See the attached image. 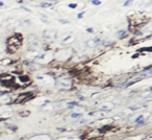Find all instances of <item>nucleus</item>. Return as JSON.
Returning <instances> with one entry per match:
<instances>
[{"label": "nucleus", "instance_id": "14", "mask_svg": "<svg viewBox=\"0 0 152 140\" xmlns=\"http://www.w3.org/2000/svg\"><path fill=\"white\" fill-rule=\"evenodd\" d=\"M92 4H94V5H100L101 4V1L100 0H88Z\"/></svg>", "mask_w": 152, "mask_h": 140}, {"label": "nucleus", "instance_id": "12", "mask_svg": "<svg viewBox=\"0 0 152 140\" xmlns=\"http://www.w3.org/2000/svg\"><path fill=\"white\" fill-rule=\"evenodd\" d=\"M56 140H80L77 137H62V138H58Z\"/></svg>", "mask_w": 152, "mask_h": 140}, {"label": "nucleus", "instance_id": "9", "mask_svg": "<svg viewBox=\"0 0 152 140\" xmlns=\"http://www.w3.org/2000/svg\"><path fill=\"white\" fill-rule=\"evenodd\" d=\"M82 112H73L71 113V115H70V118L71 119H80L81 116H82Z\"/></svg>", "mask_w": 152, "mask_h": 140}, {"label": "nucleus", "instance_id": "7", "mask_svg": "<svg viewBox=\"0 0 152 140\" xmlns=\"http://www.w3.org/2000/svg\"><path fill=\"white\" fill-rule=\"evenodd\" d=\"M55 31L53 30H46L44 31V38H45L46 40H52L53 38L55 37Z\"/></svg>", "mask_w": 152, "mask_h": 140}, {"label": "nucleus", "instance_id": "6", "mask_svg": "<svg viewBox=\"0 0 152 140\" xmlns=\"http://www.w3.org/2000/svg\"><path fill=\"white\" fill-rule=\"evenodd\" d=\"M28 140H51V137L49 135H46V134H41V135H36V136L31 137Z\"/></svg>", "mask_w": 152, "mask_h": 140}, {"label": "nucleus", "instance_id": "2", "mask_svg": "<svg viewBox=\"0 0 152 140\" xmlns=\"http://www.w3.org/2000/svg\"><path fill=\"white\" fill-rule=\"evenodd\" d=\"M36 80L40 83L42 85H46V86H49V85H52L54 83V79L52 78L51 75H48V74H39L36 76Z\"/></svg>", "mask_w": 152, "mask_h": 140}, {"label": "nucleus", "instance_id": "11", "mask_svg": "<svg viewBox=\"0 0 152 140\" xmlns=\"http://www.w3.org/2000/svg\"><path fill=\"white\" fill-rule=\"evenodd\" d=\"M41 6L42 8H51L53 6V2H43L41 3Z\"/></svg>", "mask_w": 152, "mask_h": 140}, {"label": "nucleus", "instance_id": "20", "mask_svg": "<svg viewBox=\"0 0 152 140\" xmlns=\"http://www.w3.org/2000/svg\"><path fill=\"white\" fill-rule=\"evenodd\" d=\"M86 30L88 31V33H92V31H93V29H92V28H88Z\"/></svg>", "mask_w": 152, "mask_h": 140}, {"label": "nucleus", "instance_id": "4", "mask_svg": "<svg viewBox=\"0 0 152 140\" xmlns=\"http://www.w3.org/2000/svg\"><path fill=\"white\" fill-rule=\"evenodd\" d=\"M114 108H115V104L110 103V101H107V103H104V104H102L100 106V111H104V112L110 111V110L114 109Z\"/></svg>", "mask_w": 152, "mask_h": 140}, {"label": "nucleus", "instance_id": "15", "mask_svg": "<svg viewBox=\"0 0 152 140\" xmlns=\"http://www.w3.org/2000/svg\"><path fill=\"white\" fill-rule=\"evenodd\" d=\"M132 1H134V0H126V1L124 2V4H123V6H128L129 4H131Z\"/></svg>", "mask_w": 152, "mask_h": 140}, {"label": "nucleus", "instance_id": "10", "mask_svg": "<svg viewBox=\"0 0 152 140\" xmlns=\"http://www.w3.org/2000/svg\"><path fill=\"white\" fill-rule=\"evenodd\" d=\"M126 34H127V33H126V30L125 29H120V30H118L117 31V36L119 37V38H123V37H125L126 36Z\"/></svg>", "mask_w": 152, "mask_h": 140}, {"label": "nucleus", "instance_id": "21", "mask_svg": "<svg viewBox=\"0 0 152 140\" xmlns=\"http://www.w3.org/2000/svg\"><path fill=\"white\" fill-rule=\"evenodd\" d=\"M2 5H3V3H2L1 1H0V6H2Z\"/></svg>", "mask_w": 152, "mask_h": 140}, {"label": "nucleus", "instance_id": "17", "mask_svg": "<svg viewBox=\"0 0 152 140\" xmlns=\"http://www.w3.org/2000/svg\"><path fill=\"white\" fill-rule=\"evenodd\" d=\"M84 14H86V12H81V13H79V14L77 15V18H78V19H81L82 17H84Z\"/></svg>", "mask_w": 152, "mask_h": 140}, {"label": "nucleus", "instance_id": "13", "mask_svg": "<svg viewBox=\"0 0 152 140\" xmlns=\"http://www.w3.org/2000/svg\"><path fill=\"white\" fill-rule=\"evenodd\" d=\"M19 115L22 116V117H27L29 115V111H24V112H20Z\"/></svg>", "mask_w": 152, "mask_h": 140}, {"label": "nucleus", "instance_id": "5", "mask_svg": "<svg viewBox=\"0 0 152 140\" xmlns=\"http://www.w3.org/2000/svg\"><path fill=\"white\" fill-rule=\"evenodd\" d=\"M99 43H100V39H99V38H95V39H91V40H88L86 41V46L90 47V48H93L96 45H98Z\"/></svg>", "mask_w": 152, "mask_h": 140}, {"label": "nucleus", "instance_id": "1", "mask_svg": "<svg viewBox=\"0 0 152 140\" xmlns=\"http://www.w3.org/2000/svg\"><path fill=\"white\" fill-rule=\"evenodd\" d=\"M21 43H22V38H21L20 35L12 36L8 41V49L10 52H14L21 46Z\"/></svg>", "mask_w": 152, "mask_h": 140}, {"label": "nucleus", "instance_id": "3", "mask_svg": "<svg viewBox=\"0 0 152 140\" xmlns=\"http://www.w3.org/2000/svg\"><path fill=\"white\" fill-rule=\"evenodd\" d=\"M56 85H58V88L62 89V90H68V89H70L72 87V81L70 79H60L56 81Z\"/></svg>", "mask_w": 152, "mask_h": 140}, {"label": "nucleus", "instance_id": "16", "mask_svg": "<svg viewBox=\"0 0 152 140\" xmlns=\"http://www.w3.org/2000/svg\"><path fill=\"white\" fill-rule=\"evenodd\" d=\"M68 6H69L70 9H76V8H77V3H70Z\"/></svg>", "mask_w": 152, "mask_h": 140}, {"label": "nucleus", "instance_id": "19", "mask_svg": "<svg viewBox=\"0 0 152 140\" xmlns=\"http://www.w3.org/2000/svg\"><path fill=\"white\" fill-rule=\"evenodd\" d=\"M148 140H152V134L148 136Z\"/></svg>", "mask_w": 152, "mask_h": 140}, {"label": "nucleus", "instance_id": "18", "mask_svg": "<svg viewBox=\"0 0 152 140\" xmlns=\"http://www.w3.org/2000/svg\"><path fill=\"white\" fill-rule=\"evenodd\" d=\"M151 4H152V0H150V1H149L148 3L145 4V6H149V5H151Z\"/></svg>", "mask_w": 152, "mask_h": 140}, {"label": "nucleus", "instance_id": "8", "mask_svg": "<svg viewBox=\"0 0 152 140\" xmlns=\"http://www.w3.org/2000/svg\"><path fill=\"white\" fill-rule=\"evenodd\" d=\"M74 36L73 35H68L66 38H64V39L62 40V42L64 43V44H67V43H71V42H73L74 41Z\"/></svg>", "mask_w": 152, "mask_h": 140}]
</instances>
